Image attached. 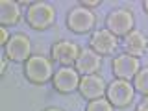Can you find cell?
<instances>
[{
	"label": "cell",
	"instance_id": "1",
	"mask_svg": "<svg viewBox=\"0 0 148 111\" xmlns=\"http://www.w3.org/2000/svg\"><path fill=\"white\" fill-rule=\"evenodd\" d=\"M26 21L30 26L37 28V30H45V28L52 26L56 21V11L50 4L46 2H34L28 8Z\"/></svg>",
	"mask_w": 148,
	"mask_h": 111
},
{
	"label": "cell",
	"instance_id": "2",
	"mask_svg": "<svg viewBox=\"0 0 148 111\" xmlns=\"http://www.w3.org/2000/svg\"><path fill=\"white\" fill-rule=\"evenodd\" d=\"M24 71L30 82L35 83H45L54 78L52 63L45 58V56H32L30 59L24 63Z\"/></svg>",
	"mask_w": 148,
	"mask_h": 111
},
{
	"label": "cell",
	"instance_id": "3",
	"mask_svg": "<svg viewBox=\"0 0 148 111\" xmlns=\"http://www.w3.org/2000/svg\"><path fill=\"white\" fill-rule=\"evenodd\" d=\"M96 18H95V13L91 11L89 8H83V6H78L71 9V13H69L67 17V26L71 28L72 32H76V34H85V32H89L92 26H95Z\"/></svg>",
	"mask_w": 148,
	"mask_h": 111
},
{
	"label": "cell",
	"instance_id": "4",
	"mask_svg": "<svg viewBox=\"0 0 148 111\" xmlns=\"http://www.w3.org/2000/svg\"><path fill=\"white\" fill-rule=\"evenodd\" d=\"M133 91L135 87L132 85L128 80H115L113 83L108 85V100L117 108H124L133 100Z\"/></svg>",
	"mask_w": 148,
	"mask_h": 111
},
{
	"label": "cell",
	"instance_id": "5",
	"mask_svg": "<svg viewBox=\"0 0 148 111\" xmlns=\"http://www.w3.org/2000/svg\"><path fill=\"white\" fill-rule=\"evenodd\" d=\"M80 72L72 67H61L54 72V78H52V83L54 87L58 89L59 92H72L76 89H80Z\"/></svg>",
	"mask_w": 148,
	"mask_h": 111
},
{
	"label": "cell",
	"instance_id": "6",
	"mask_svg": "<svg viewBox=\"0 0 148 111\" xmlns=\"http://www.w3.org/2000/svg\"><path fill=\"white\" fill-rule=\"evenodd\" d=\"M108 30L115 35L126 37L133 32V13L130 9H115L108 15Z\"/></svg>",
	"mask_w": 148,
	"mask_h": 111
},
{
	"label": "cell",
	"instance_id": "7",
	"mask_svg": "<svg viewBox=\"0 0 148 111\" xmlns=\"http://www.w3.org/2000/svg\"><path fill=\"white\" fill-rule=\"evenodd\" d=\"M6 50V58L8 59H13V61H28L32 58L30 52H32V43L26 35H13L9 39V43L4 46Z\"/></svg>",
	"mask_w": 148,
	"mask_h": 111
},
{
	"label": "cell",
	"instance_id": "8",
	"mask_svg": "<svg viewBox=\"0 0 148 111\" xmlns=\"http://www.w3.org/2000/svg\"><path fill=\"white\" fill-rule=\"evenodd\" d=\"M139 71H141V63L137 58L130 54H122L117 56L113 59V72L119 80H130V78H135Z\"/></svg>",
	"mask_w": 148,
	"mask_h": 111
},
{
	"label": "cell",
	"instance_id": "9",
	"mask_svg": "<svg viewBox=\"0 0 148 111\" xmlns=\"http://www.w3.org/2000/svg\"><path fill=\"white\" fill-rule=\"evenodd\" d=\"M80 54V46L72 41H59L52 46V59L56 63L65 65V67H69L71 63H76Z\"/></svg>",
	"mask_w": 148,
	"mask_h": 111
},
{
	"label": "cell",
	"instance_id": "10",
	"mask_svg": "<svg viewBox=\"0 0 148 111\" xmlns=\"http://www.w3.org/2000/svg\"><path fill=\"white\" fill-rule=\"evenodd\" d=\"M119 39L109 30H96L91 37V48L100 56H109L117 50Z\"/></svg>",
	"mask_w": 148,
	"mask_h": 111
},
{
	"label": "cell",
	"instance_id": "11",
	"mask_svg": "<svg viewBox=\"0 0 148 111\" xmlns=\"http://www.w3.org/2000/svg\"><path fill=\"white\" fill-rule=\"evenodd\" d=\"M80 92L89 100H98V98H104V95L108 92V85H106L104 78H100L98 74H91V76L82 78Z\"/></svg>",
	"mask_w": 148,
	"mask_h": 111
},
{
	"label": "cell",
	"instance_id": "12",
	"mask_svg": "<svg viewBox=\"0 0 148 111\" xmlns=\"http://www.w3.org/2000/svg\"><path fill=\"white\" fill-rule=\"evenodd\" d=\"M100 61H102L100 54H96L95 50H91V48L82 50L80 58L76 61V71L83 74V76H91V74H95L100 69Z\"/></svg>",
	"mask_w": 148,
	"mask_h": 111
},
{
	"label": "cell",
	"instance_id": "13",
	"mask_svg": "<svg viewBox=\"0 0 148 111\" xmlns=\"http://www.w3.org/2000/svg\"><path fill=\"white\" fill-rule=\"evenodd\" d=\"M122 46H124V50H126V54L133 56V58H139V56H143L146 52L148 39L139 30H133V32H130V34L124 37Z\"/></svg>",
	"mask_w": 148,
	"mask_h": 111
},
{
	"label": "cell",
	"instance_id": "14",
	"mask_svg": "<svg viewBox=\"0 0 148 111\" xmlns=\"http://www.w3.org/2000/svg\"><path fill=\"white\" fill-rule=\"evenodd\" d=\"M21 18V6L13 0H0V22L4 26L17 24Z\"/></svg>",
	"mask_w": 148,
	"mask_h": 111
},
{
	"label": "cell",
	"instance_id": "15",
	"mask_svg": "<svg viewBox=\"0 0 148 111\" xmlns=\"http://www.w3.org/2000/svg\"><path fill=\"white\" fill-rule=\"evenodd\" d=\"M133 87H135V91L143 92L145 96H148V67L141 69L139 74L135 76V83H133Z\"/></svg>",
	"mask_w": 148,
	"mask_h": 111
},
{
	"label": "cell",
	"instance_id": "16",
	"mask_svg": "<svg viewBox=\"0 0 148 111\" xmlns=\"http://www.w3.org/2000/svg\"><path fill=\"white\" fill-rule=\"evenodd\" d=\"M87 111H113V104L108 98L91 100L89 106H87Z\"/></svg>",
	"mask_w": 148,
	"mask_h": 111
},
{
	"label": "cell",
	"instance_id": "17",
	"mask_svg": "<svg viewBox=\"0 0 148 111\" xmlns=\"http://www.w3.org/2000/svg\"><path fill=\"white\" fill-rule=\"evenodd\" d=\"M9 39H11V37L8 35V32H6V28H0V43H2L4 46H6L8 43H9Z\"/></svg>",
	"mask_w": 148,
	"mask_h": 111
},
{
	"label": "cell",
	"instance_id": "18",
	"mask_svg": "<svg viewBox=\"0 0 148 111\" xmlns=\"http://www.w3.org/2000/svg\"><path fill=\"white\" fill-rule=\"evenodd\" d=\"M135 111H148V96H145V100L141 102V104L137 106V109Z\"/></svg>",
	"mask_w": 148,
	"mask_h": 111
},
{
	"label": "cell",
	"instance_id": "19",
	"mask_svg": "<svg viewBox=\"0 0 148 111\" xmlns=\"http://www.w3.org/2000/svg\"><path fill=\"white\" fill-rule=\"evenodd\" d=\"M82 4H83V8H95V6H98V0H82Z\"/></svg>",
	"mask_w": 148,
	"mask_h": 111
},
{
	"label": "cell",
	"instance_id": "20",
	"mask_svg": "<svg viewBox=\"0 0 148 111\" xmlns=\"http://www.w3.org/2000/svg\"><path fill=\"white\" fill-rule=\"evenodd\" d=\"M4 71H6V59H4L2 65H0V72H4Z\"/></svg>",
	"mask_w": 148,
	"mask_h": 111
},
{
	"label": "cell",
	"instance_id": "21",
	"mask_svg": "<svg viewBox=\"0 0 148 111\" xmlns=\"http://www.w3.org/2000/svg\"><path fill=\"white\" fill-rule=\"evenodd\" d=\"M46 111H61V109H58V108H52V109H46Z\"/></svg>",
	"mask_w": 148,
	"mask_h": 111
},
{
	"label": "cell",
	"instance_id": "22",
	"mask_svg": "<svg viewBox=\"0 0 148 111\" xmlns=\"http://www.w3.org/2000/svg\"><path fill=\"white\" fill-rule=\"evenodd\" d=\"M145 9H146V13H148V0L145 2Z\"/></svg>",
	"mask_w": 148,
	"mask_h": 111
}]
</instances>
